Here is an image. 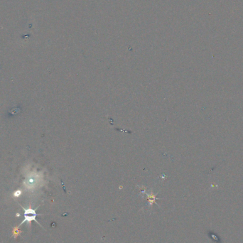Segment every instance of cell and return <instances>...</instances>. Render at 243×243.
Returning a JSON list of instances; mask_svg holds the SVG:
<instances>
[{"instance_id": "obj_2", "label": "cell", "mask_w": 243, "mask_h": 243, "mask_svg": "<svg viewBox=\"0 0 243 243\" xmlns=\"http://www.w3.org/2000/svg\"><path fill=\"white\" fill-rule=\"evenodd\" d=\"M38 175H36V176L34 177L31 176L29 179H27L26 181H25L24 183L25 186L29 188H34V187L35 186V185L37 184V182H38Z\"/></svg>"}, {"instance_id": "obj_1", "label": "cell", "mask_w": 243, "mask_h": 243, "mask_svg": "<svg viewBox=\"0 0 243 243\" xmlns=\"http://www.w3.org/2000/svg\"><path fill=\"white\" fill-rule=\"evenodd\" d=\"M21 206H22V205H21ZM22 208H23V210H24V221H23L22 223L19 224V225H18V227L22 225V224H24V223H26V222H27V223H29V226L31 225V222L32 221H35V222H36L37 223L39 224L38 222L37 221L36 219V216H38V215L37 214L36 212V210L38 208H36V209H32L31 205H29V208H27V209H26V208H24V207H22ZM39 225H40V224H39ZM41 227H42V226H41Z\"/></svg>"}, {"instance_id": "obj_3", "label": "cell", "mask_w": 243, "mask_h": 243, "mask_svg": "<svg viewBox=\"0 0 243 243\" xmlns=\"http://www.w3.org/2000/svg\"><path fill=\"white\" fill-rule=\"evenodd\" d=\"M147 197H148V200H149V205H151V206L154 205V203L156 202V196L154 195V194H151V195H149L147 194Z\"/></svg>"}, {"instance_id": "obj_4", "label": "cell", "mask_w": 243, "mask_h": 243, "mask_svg": "<svg viewBox=\"0 0 243 243\" xmlns=\"http://www.w3.org/2000/svg\"><path fill=\"white\" fill-rule=\"evenodd\" d=\"M18 227H17V228H14V230H13V236L15 238H17L18 237V235H21V233H22V231H20L19 230H18Z\"/></svg>"}, {"instance_id": "obj_5", "label": "cell", "mask_w": 243, "mask_h": 243, "mask_svg": "<svg viewBox=\"0 0 243 243\" xmlns=\"http://www.w3.org/2000/svg\"><path fill=\"white\" fill-rule=\"evenodd\" d=\"M22 193V191H20V190H17V191H16L14 193V197L16 198H18V197H19V196H21V194Z\"/></svg>"}]
</instances>
